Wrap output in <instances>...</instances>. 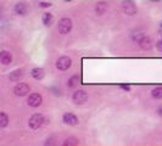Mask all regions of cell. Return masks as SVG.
I'll use <instances>...</instances> for the list:
<instances>
[{
	"mask_svg": "<svg viewBox=\"0 0 162 146\" xmlns=\"http://www.w3.org/2000/svg\"><path fill=\"white\" fill-rule=\"evenodd\" d=\"M156 49L162 52V37H161V39H159V40L156 42Z\"/></svg>",
	"mask_w": 162,
	"mask_h": 146,
	"instance_id": "603a6c76",
	"label": "cell"
},
{
	"mask_svg": "<svg viewBox=\"0 0 162 146\" xmlns=\"http://www.w3.org/2000/svg\"><path fill=\"white\" fill-rule=\"evenodd\" d=\"M160 27H161V29H162V22L160 23Z\"/></svg>",
	"mask_w": 162,
	"mask_h": 146,
	"instance_id": "d4e9b609",
	"label": "cell"
},
{
	"mask_svg": "<svg viewBox=\"0 0 162 146\" xmlns=\"http://www.w3.org/2000/svg\"><path fill=\"white\" fill-rule=\"evenodd\" d=\"M82 83V77L81 74H78V73H76V74H73V76H71L68 79H67V86L70 88V89H76L79 84Z\"/></svg>",
	"mask_w": 162,
	"mask_h": 146,
	"instance_id": "5bb4252c",
	"label": "cell"
},
{
	"mask_svg": "<svg viewBox=\"0 0 162 146\" xmlns=\"http://www.w3.org/2000/svg\"><path fill=\"white\" fill-rule=\"evenodd\" d=\"M55 67L61 72H66L72 67V59L68 56H61L55 61Z\"/></svg>",
	"mask_w": 162,
	"mask_h": 146,
	"instance_id": "3957f363",
	"label": "cell"
},
{
	"mask_svg": "<svg viewBox=\"0 0 162 146\" xmlns=\"http://www.w3.org/2000/svg\"><path fill=\"white\" fill-rule=\"evenodd\" d=\"M72 28H73V22H72V20H71L70 17L61 18V20L59 21V23H57V31H59L60 34H62V35L68 34V33L72 31Z\"/></svg>",
	"mask_w": 162,
	"mask_h": 146,
	"instance_id": "7a4b0ae2",
	"label": "cell"
},
{
	"mask_svg": "<svg viewBox=\"0 0 162 146\" xmlns=\"http://www.w3.org/2000/svg\"><path fill=\"white\" fill-rule=\"evenodd\" d=\"M122 11L126 15H128V16H134L138 12V7H137V5H135L134 1H132V0H124L122 2Z\"/></svg>",
	"mask_w": 162,
	"mask_h": 146,
	"instance_id": "52a82bcc",
	"label": "cell"
},
{
	"mask_svg": "<svg viewBox=\"0 0 162 146\" xmlns=\"http://www.w3.org/2000/svg\"><path fill=\"white\" fill-rule=\"evenodd\" d=\"M143 35H144V33H142V32H134L132 35H130V38H132V40L134 42V43H139V40L143 38Z\"/></svg>",
	"mask_w": 162,
	"mask_h": 146,
	"instance_id": "ffe728a7",
	"label": "cell"
},
{
	"mask_svg": "<svg viewBox=\"0 0 162 146\" xmlns=\"http://www.w3.org/2000/svg\"><path fill=\"white\" fill-rule=\"evenodd\" d=\"M150 94H151V97L154 100H162V85L152 88L151 91H150Z\"/></svg>",
	"mask_w": 162,
	"mask_h": 146,
	"instance_id": "e0dca14e",
	"label": "cell"
},
{
	"mask_svg": "<svg viewBox=\"0 0 162 146\" xmlns=\"http://www.w3.org/2000/svg\"><path fill=\"white\" fill-rule=\"evenodd\" d=\"M47 119H45V116L40 112H37V113H33L29 119H28V127L29 129L32 130H38L40 129L44 124H45Z\"/></svg>",
	"mask_w": 162,
	"mask_h": 146,
	"instance_id": "6da1fadb",
	"label": "cell"
},
{
	"mask_svg": "<svg viewBox=\"0 0 162 146\" xmlns=\"http://www.w3.org/2000/svg\"><path fill=\"white\" fill-rule=\"evenodd\" d=\"M42 104H43V96L39 93H31L27 96V105L32 108H37L42 106Z\"/></svg>",
	"mask_w": 162,
	"mask_h": 146,
	"instance_id": "8992f818",
	"label": "cell"
},
{
	"mask_svg": "<svg viewBox=\"0 0 162 146\" xmlns=\"http://www.w3.org/2000/svg\"><path fill=\"white\" fill-rule=\"evenodd\" d=\"M9 122H10V118H9L7 113L4 112V111H1V112H0V128H1V129H5V128L9 126Z\"/></svg>",
	"mask_w": 162,
	"mask_h": 146,
	"instance_id": "ac0fdd59",
	"label": "cell"
},
{
	"mask_svg": "<svg viewBox=\"0 0 162 146\" xmlns=\"http://www.w3.org/2000/svg\"><path fill=\"white\" fill-rule=\"evenodd\" d=\"M62 122L66 126L77 127L79 124V118L77 117V114H74L73 112H65L62 114Z\"/></svg>",
	"mask_w": 162,
	"mask_h": 146,
	"instance_id": "ba28073f",
	"label": "cell"
},
{
	"mask_svg": "<svg viewBox=\"0 0 162 146\" xmlns=\"http://www.w3.org/2000/svg\"><path fill=\"white\" fill-rule=\"evenodd\" d=\"M25 73H23V69L22 68H16L14 71H11L9 74H7V78L10 82H14V83H20V81L23 78Z\"/></svg>",
	"mask_w": 162,
	"mask_h": 146,
	"instance_id": "8fae6325",
	"label": "cell"
},
{
	"mask_svg": "<svg viewBox=\"0 0 162 146\" xmlns=\"http://www.w3.org/2000/svg\"><path fill=\"white\" fill-rule=\"evenodd\" d=\"M38 6H39V7H42V9H49V7L51 6V4L48 2V1H42V2H39V4H38Z\"/></svg>",
	"mask_w": 162,
	"mask_h": 146,
	"instance_id": "7402d4cb",
	"label": "cell"
},
{
	"mask_svg": "<svg viewBox=\"0 0 162 146\" xmlns=\"http://www.w3.org/2000/svg\"><path fill=\"white\" fill-rule=\"evenodd\" d=\"M54 22V15L51 12H44L43 16H42V23L45 26V27H50Z\"/></svg>",
	"mask_w": 162,
	"mask_h": 146,
	"instance_id": "2e32d148",
	"label": "cell"
},
{
	"mask_svg": "<svg viewBox=\"0 0 162 146\" xmlns=\"http://www.w3.org/2000/svg\"><path fill=\"white\" fill-rule=\"evenodd\" d=\"M156 114H157L160 118H162V105L157 106V108H156Z\"/></svg>",
	"mask_w": 162,
	"mask_h": 146,
	"instance_id": "cb8c5ba5",
	"label": "cell"
},
{
	"mask_svg": "<svg viewBox=\"0 0 162 146\" xmlns=\"http://www.w3.org/2000/svg\"><path fill=\"white\" fill-rule=\"evenodd\" d=\"M118 88H119L122 91H124V93H130V91H132V85L128 84V83H122V84L118 85Z\"/></svg>",
	"mask_w": 162,
	"mask_h": 146,
	"instance_id": "44dd1931",
	"label": "cell"
},
{
	"mask_svg": "<svg viewBox=\"0 0 162 146\" xmlns=\"http://www.w3.org/2000/svg\"><path fill=\"white\" fill-rule=\"evenodd\" d=\"M89 95L85 90L83 89H78V90H74V93L72 94V102L74 105H83L88 101Z\"/></svg>",
	"mask_w": 162,
	"mask_h": 146,
	"instance_id": "5b68a950",
	"label": "cell"
},
{
	"mask_svg": "<svg viewBox=\"0 0 162 146\" xmlns=\"http://www.w3.org/2000/svg\"><path fill=\"white\" fill-rule=\"evenodd\" d=\"M107 9H109L107 4L104 2V1H100V2H97V5H95V14H97V16H102L107 11Z\"/></svg>",
	"mask_w": 162,
	"mask_h": 146,
	"instance_id": "9a60e30c",
	"label": "cell"
},
{
	"mask_svg": "<svg viewBox=\"0 0 162 146\" xmlns=\"http://www.w3.org/2000/svg\"><path fill=\"white\" fill-rule=\"evenodd\" d=\"M31 93V86L27 84V83H23V82H20L16 83V85L14 86V94L16 96L23 97V96H28Z\"/></svg>",
	"mask_w": 162,
	"mask_h": 146,
	"instance_id": "277c9868",
	"label": "cell"
},
{
	"mask_svg": "<svg viewBox=\"0 0 162 146\" xmlns=\"http://www.w3.org/2000/svg\"><path fill=\"white\" fill-rule=\"evenodd\" d=\"M78 144H79V140L77 138H73V136L66 139L64 141V146H77Z\"/></svg>",
	"mask_w": 162,
	"mask_h": 146,
	"instance_id": "d6986e66",
	"label": "cell"
},
{
	"mask_svg": "<svg viewBox=\"0 0 162 146\" xmlns=\"http://www.w3.org/2000/svg\"><path fill=\"white\" fill-rule=\"evenodd\" d=\"M29 74H31V77H32L33 79H35V81H42V79H44V77H45V69L42 68V67H34V68L31 69Z\"/></svg>",
	"mask_w": 162,
	"mask_h": 146,
	"instance_id": "4fadbf2b",
	"label": "cell"
},
{
	"mask_svg": "<svg viewBox=\"0 0 162 146\" xmlns=\"http://www.w3.org/2000/svg\"><path fill=\"white\" fill-rule=\"evenodd\" d=\"M12 54L9 51V50H1L0 51V64L2 66H9L12 64Z\"/></svg>",
	"mask_w": 162,
	"mask_h": 146,
	"instance_id": "30bf717a",
	"label": "cell"
},
{
	"mask_svg": "<svg viewBox=\"0 0 162 146\" xmlns=\"http://www.w3.org/2000/svg\"><path fill=\"white\" fill-rule=\"evenodd\" d=\"M28 5L26 4V2H23V1H18L15 4V6H14V12H15V15L17 16H26L27 14H28Z\"/></svg>",
	"mask_w": 162,
	"mask_h": 146,
	"instance_id": "9c48e42d",
	"label": "cell"
},
{
	"mask_svg": "<svg viewBox=\"0 0 162 146\" xmlns=\"http://www.w3.org/2000/svg\"><path fill=\"white\" fill-rule=\"evenodd\" d=\"M139 46L140 49H143V50H145V51H149V50H151V49L154 48V43H152V39L149 37V35H146L144 34L143 35V38L139 40Z\"/></svg>",
	"mask_w": 162,
	"mask_h": 146,
	"instance_id": "7c38bea8",
	"label": "cell"
}]
</instances>
